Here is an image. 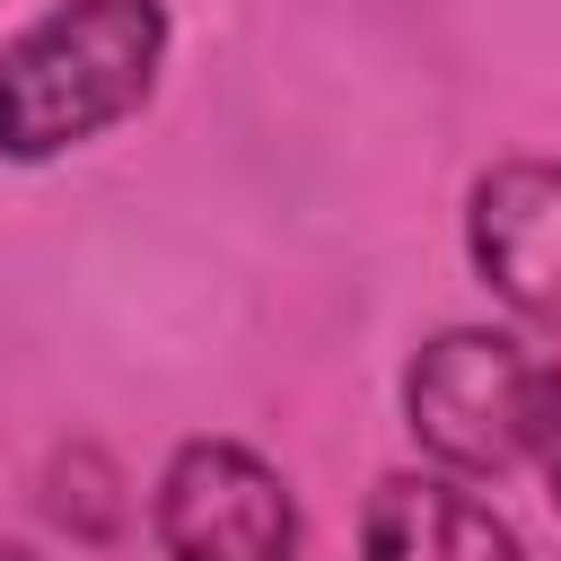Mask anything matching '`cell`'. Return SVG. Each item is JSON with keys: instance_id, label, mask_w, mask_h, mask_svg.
I'll return each instance as SVG.
<instances>
[{"instance_id": "obj_1", "label": "cell", "mask_w": 561, "mask_h": 561, "mask_svg": "<svg viewBox=\"0 0 561 561\" xmlns=\"http://www.w3.org/2000/svg\"><path fill=\"white\" fill-rule=\"evenodd\" d=\"M167 61V0H53L0 44V158L44 167L149 105Z\"/></svg>"}, {"instance_id": "obj_2", "label": "cell", "mask_w": 561, "mask_h": 561, "mask_svg": "<svg viewBox=\"0 0 561 561\" xmlns=\"http://www.w3.org/2000/svg\"><path fill=\"white\" fill-rule=\"evenodd\" d=\"M535 386H543V368L508 333L447 324L403 368V421H412L421 456H438V473H465V482L508 473L535 430Z\"/></svg>"}, {"instance_id": "obj_3", "label": "cell", "mask_w": 561, "mask_h": 561, "mask_svg": "<svg viewBox=\"0 0 561 561\" xmlns=\"http://www.w3.org/2000/svg\"><path fill=\"white\" fill-rule=\"evenodd\" d=\"M149 526L167 561H289L298 552L289 482L237 438H184L158 473Z\"/></svg>"}, {"instance_id": "obj_4", "label": "cell", "mask_w": 561, "mask_h": 561, "mask_svg": "<svg viewBox=\"0 0 561 561\" xmlns=\"http://www.w3.org/2000/svg\"><path fill=\"white\" fill-rule=\"evenodd\" d=\"M465 254L508 316L561 324V158H500L465 202Z\"/></svg>"}, {"instance_id": "obj_5", "label": "cell", "mask_w": 561, "mask_h": 561, "mask_svg": "<svg viewBox=\"0 0 561 561\" xmlns=\"http://www.w3.org/2000/svg\"><path fill=\"white\" fill-rule=\"evenodd\" d=\"M368 561H526L517 526L465 491V473H386L359 517Z\"/></svg>"}, {"instance_id": "obj_6", "label": "cell", "mask_w": 561, "mask_h": 561, "mask_svg": "<svg viewBox=\"0 0 561 561\" xmlns=\"http://www.w3.org/2000/svg\"><path fill=\"white\" fill-rule=\"evenodd\" d=\"M526 456L543 465V491H552V508H561V368H543V386H535V430H526Z\"/></svg>"}, {"instance_id": "obj_7", "label": "cell", "mask_w": 561, "mask_h": 561, "mask_svg": "<svg viewBox=\"0 0 561 561\" xmlns=\"http://www.w3.org/2000/svg\"><path fill=\"white\" fill-rule=\"evenodd\" d=\"M0 561H35V552H26V543H0Z\"/></svg>"}]
</instances>
